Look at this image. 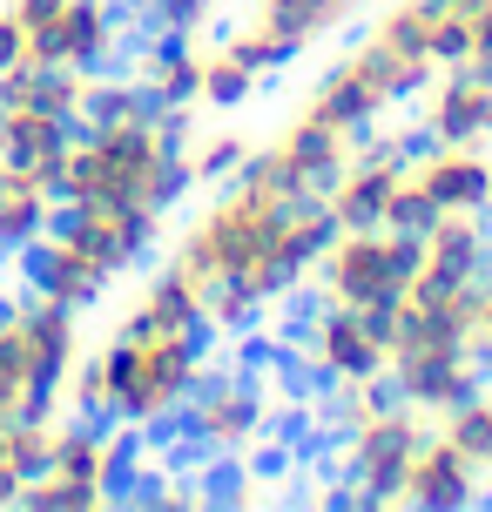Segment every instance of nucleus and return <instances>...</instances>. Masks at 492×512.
Here are the masks:
<instances>
[{
  "label": "nucleus",
  "instance_id": "b1692460",
  "mask_svg": "<svg viewBox=\"0 0 492 512\" xmlns=\"http://www.w3.org/2000/svg\"><path fill=\"white\" fill-rule=\"evenodd\" d=\"M54 209H61V196H54L48 182L0 162V256H21L54 223Z\"/></svg>",
  "mask_w": 492,
  "mask_h": 512
},
{
  "label": "nucleus",
  "instance_id": "1a4fd4ad",
  "mask_svg": "<svg viewBox=\"0 0 492 512\" xmlns=\"http://www.w3.org/2000/svg\"><path fill=\"white\" fill-rule=\"evenodd\" d=\"M182 438L203 459H250L270 438V391L250 371H216L209 364L196 398L182 405Z\"/></svg>",
  "mask_w": 492,
  "mask_h": 512
},
{
  "label": "nucleus",
  "instance_id": "c756f323",
  "mask_svg": "<svg viewBox=\"0 0 492 512\" xmlns=\"http://www.w3.org/2000/svg\"><path fill=\"white\" fill-rule=\"evenodd\" d=\"M250 135H236V128H209V135H189L182 155H189V176L196 182H230L243 162H250Z\"/></svg>",
  "mask_w": 492,
  "mask_h": 512
},
{
  "label": "nucleus",
  "instance_id": "7ed1b4c3",
  "mask_svg": "<svg viewBox=\"0 0 492 512\" xmlns=\"http://www.w3.org/2000/svg\"><path fill=\"white\" fill-rule=\"evenodd\" d=\"M108 364V418L129 432H162L176 425L182 405L196 398L209 371V331H122L102 344Z\"/></svg>",
  "mask_w": 492,
  "mask_h": 512
},
{
  "label": "nucleus",
  "instance_id": "4be33fe9",
  "mask_svg": "<svg viewBox=\"0 0 492 512\" xmlns=\"http://www.w3.org/2000/svg\"><path fill=\"white\" fill-rule=\"evenodd\" d=\"M135 88L156 108H196L203 95V41L196 34H149L135 54Z\"/></svg>",
  "mask_w": 492,
  "mask_h": 512
},
{
  "label": "nucleus",
  "instance_id": "aec40b11",
  "mask_svg": "<svg viewBox=\"0 0 492 512\" xmlns=\"http://www.w3.org/2000/svg\"><path fill=\"white\" fill-rule=\"evenodd\" d=\"M418 270L432 277H459V283H486V256H492V223L486 209H439V223L418 236Z\"/></svg>",
  "mask_w": 492,
  "mask_h": 512
},
{
  "label": "nucleus",
  "instance_id": "7c9ffc66",
  "mask_svg": "<svg viewBox=\"0 0 492 512\" xmlns=\"http://www.w3.org/2000/svg\"><path fill=\"white\" fill-rule=\"evenodd\" d=\"M149 95L135 88V75H88V102H81V128L88 122H135V115H149Z\"/></svg>",
  "mask_w": 492,
  "mask_h": 512
},
{
  "label": "nucleus",
  "instance_id": "f03ea898",
  "mask_svg": "<svg viewBox=\"0 0 492 512\" xmlns=\"http://www.w3.org/2000/svg\"><path fill=\"white\" fill-rule=\"evenodd\" d=\"M182 142H189V108H149L135 122H88L68 142L54 196L61 203H135L169 216L196 189Z\"/></svg>",
  "mask_w": 492,
  "mask_h": 512
},
{
  "label": "nucleus",
  "instance_id": "393cba45",
  "mask_svg": "<svg viewBox=\"0 0 492 512\" xmlns=\"http://www.w3.org/2000/svg\"><path fill=\"white\" fill-rule=\"evenodd\" d=\"M54 418H61V411H34V418H7V425H0V506H21L27 479L48 465Z\"/></svg>",
  "mask_w": 492,
  "mask_h": 512
},
{
  "label": "nucleus",
  "instance_id": "72a5a7b5",
  "mask_svg": "<svg viewBox=\"0 0 492 512\" xmlns=\"http://www.w3.org/2000/svg\"><path fill=\"white\" fill-rule=\"evenodd\" d=\"M61 7H68V0H7V14H14V21H21L27 48H34V41H41V34H48V27L61 21Z\"/></svg>",
  "mask_w": 492,
  "mask_h": 512
},
{
  "label": "nucleus",
  "instance_id": "c9c22d12",
  "mask_svg": "<svg viewBox=\"0 0 492 512\" xmlns=\"http://www.w3.org/2000/svg\"><path fill=\"white\" fill-rule=\"evenodd\" d=\"M432 7H466V14H472V7H479V0H432Z\"/></svg>",
  "mask_w": 492,
  "mask_h": 512
},
{
  "label": "nucleus",
  "instance_id": "5701e85b",
  "mask_svg": "<svg viewBox=\"0 0 492 512\" xmlns=\"http://www.w3.org/2000/svg\"><path fill=\"white\" fill-rule=\"evenodd\" d=\"M122 331H209L203 283L189 270H176V263H162L156 277L135 290V304L122 310Z\"/></svg>",
  "mask_w": 492,
  "mask_h": 512
},
{
  "label": "nucleus",
  "instance_id": "bb28decb",
  "mask_svg": "<svg viewBox=\"0 0 492 512\" xmlns=\"http://www.w3.org/2000/svg\"><path fill=\"white\" fill-rule=\"evenodd\" d=\"M257 68L243 61V54L230 48V41H216V48H203V95H196V108H216V115H236V108L257 95Z\"/></svg>",
  "mask_w": 492,
  "mask_h": 512
},
{
  "label": "nucleus",
  "instance_id": "dca6fc26",
  "mask_svg": "<svg viewBox=\"0 0 492 512\" xmlns=\"http://www.w3.org/2000/svg\"><path fill=\"white\" fill-rule=\"evenodd\" d=\"M405 176H412L439 209H492L486 142H425V155L405 162Z\"/></svg>",
  "mask_w": 492,
  "mask_h": 512
},
{
  "label": "nucleus",
  "instance_id": "ddd939ff",
  "mask_svg": "<svg viewBox=\"0 0 492 512\" xmlns=\"http://www.w3.org/2000/svg\"><path fill=\"white\" fill-rule=\"evenodd\" d=\"M115 54H122V14H115V0H68L61 21L27 48V61L75 68V75H102Z\"/></svg>",
  "mask_w": 492,
  "mask_h": 512
},
{
  "label": "nucleus",
  "instance_id": "f8f14e48",
  "mask_svg": "<svg viewBox=\"0 0 492 512\" xmlns=\"http://www.w3.org/2000/svg\"><path fill=\"white\" fill-rule=\"evenodd\" d=\"M54 230H68L108 277H122V270H135L142 256L156 250L162 216L156 209H135V203H61L54 209Z\"/></svg>",
  "mask_w": 492,
  "mask_h": 512
},
{
  "label": "nucleus",
  "instance_id": "f3484780",
  "mask_svg": "<svg viewBox=\"0 0 492 512\" xmlns=\"http://www.w3.org/2000/svg\"><path fill=\"white\" fill-rule=\"evenodd\" d=\"M425 142H492V75L486 68H439L425 88Z\"/></svg>",
  "mask_w": 492,
  "mask_h": 512
},
{
  "label": "nucleus",
  "instance_id": "412c9836",
  "mask_svg": "<svg viewBox=\"0 0 492 512\" xmlns=\"http://www.w3.org/2000/svg\"><path fill=\"white\" fill-rule=\"evenodd\" d=\"M34 411H61V391L41 384V371H34L21 297H0V425L7 418H34Z\"/></svg>",
  "mask_w": 492,
  "mask_h": 512
},
{
  "label": "nucleus",
  "instance_id": "9d476101",
  "mask_svg": "<svg viewBox=\"0 0 492 512\" xmlns=\"http://www.w3.org/2000/svg\"><path fill=\"white\" fill-rule=\"evenodd\" d=\"M391 310L398 304H371V310L317 304L311 324H304V371L317 384L385 378L391 371Z\"/></svg>",
  "mask_w": 492,
  "mask_h": 512
},
{
  "label": "nucleus",
  "instance_id": "c85d7f7f",
  "mask_svg": "<svg viewBox=\"0 0 492 512\" xmlns=\"http://www.w3.org/2000/svg\"><path fill=\"white\" fill-rule=\"evenodd\" d=\"M432 27H439L432 0H385L378 21H371V41H385L398 54H432Z\"/></svg>",
  "mask_w": 492,
  "mask_h": 512
},
{
  "label": "nucleus",
  "instance_id": "423d86ee",
  "mask_svg": "<svg viewBox=\"0 0 492 512\" xmlns=\"http://www.w3.org/2000/svg\"><path fill=\"white\" fill-rule=\"evenodd\" d=\"M418 236L371 223V230H337L331 250L317 256V304H344V310H371V304H398L418 277Z\"/></svg>",
  "mask_w": 492,
  "mask_h": 512
},
{
  "label": "nucleus",
  "instance_id": "f704fd0d",
  "mask_svg": "<svg viewBox=\"0 0 492 512\" xmlns=\"http://www.w3.org/2000/svg\"><path fill=\"white\" fill-rule=\"evenodd\" d=\"M21 61H27V34H21V21L0 7V75H7V68H21Z\"/></svg>",
  "mask_w": 492,
  "mask_h": 512
},
{
  "label": "nucleus",
  "instance_id": "9b49d317",
  "mask_svg": "<svg viewBox=\"0 0 492 512\" xmlns=\"http://www.w3.org/2000/svg\"><path fill=\"white\" fill-rule=\"evenodd\" d=\"M358 7H364V0H257L250 21L230 34V48L243 54L257 75H277V68H290L311 41L337 34Z\"/></svg>",
  "mask_w": 492,
  "mask_h": 512
},
{
  "label": "nucleus",
  "instance_id": "6ab92c4d",
  "mask_svg": "<svg viewBox=\"0 0 492 512\" xmlns=\"http://www.w3.org/2000/svg\"><path fill=\"white\" fill-rule=\"evenodd\" d=\"M68 142H75V122H61L48 108H27V102L0 108V162L7 169H27V176H41L54 189L61 162H68Z\"/></svg>",
  "mask_w": 492,
  "mask_h": 512
},
{
  "label": "nucleus",
  "instance_id": "a211bd4d",
  "mask_svg": "<svg viewBox=\"0 0 492 512\" xmlns=\"http://www.w3.org/2000/svg\"><path fill=\"white\" fill-rule=\"evenodd\" d=\"M486 364L472 358V351H439V358H398L391 364V384H398V398L425 418H445L452 405H466L472 391H486Z\"/></svg>",
  "mask_w": 492,
  "mask_h": 512
},
{
  "label": "nucleus",
  "instance_id": "2f4dec72",
  "mask_svg": "<svg viewBox=\"0 0 492 512\" xmlns=\"http://www.w3.org/2000/svg\"><path fill=\"white\" fill-rule=\"evenodd\" d=\"M209 14H216V0H142L149 34H196Z\"/></svg>",
  "mask_w": 492,
  "mask_h": 512
},
{
  "label": "nucleus",
  "instance_id": "473e14b6",
  "mask_svg": "<svg viewBox=\"0 0 492 512\" xmlns=\"http://www.w3.org/2000/svg\"><path fill=\"white\" fill-rule=\"evenodd\" d=\"M385 223H391V230H405V236H425L432 223H439V203L405 176V182H398V196H391V209H385Z\"/></svg>",
  "mask_w": 492,
  "mask_h": 512
},
{
  "label": "nucleus",
  "instance_id": "0eeeda50",
  "mask_svg": "<svg viewBox=\"0 0 492 512\" xmlns=\"http://www.w3.org/2000/svg\"><path fill=\"white\" fill-rule=\"evenodd\" d=\"M351 149H358L351 128H337V122H324V115H311V108H297L263 149H250V162H243L236 176L270 189V196H324V189L344 176Z\"/></svg>",
  "mask_w": 492,
  "mask_h": 512
},
{
  "label": "nucleus",
  "instance_id": "2eb2a0df",
  "mask_svg": "<svg viewBox=\"0 0 492 512\" xmlns=\"http://www.w3.org/2000/svg\"><path fill=\"white\" fill-rule=\"evenodd\" d=\"M486 499V472L452 445V438L432 425L412 452V472H405V499L398 506H425V512H459Z\"/></svg>",
  "mask_w": 492,
  "mask_h": 512
},
{
  "label": "nucleus",
  "instance_id": "a878e982",
  "mask_svg": "<svg viewBox=\"0 0 492 512\" xmlns=\"http://www.w3.org/2000/svg\"><path fill=\"white\" fill-rule=\"evenodd\" d=\"M391 405H398L391 371H385V378H344V384H324V398H317V425H324L331 438H344V432L371 425V418L391 411Z\"/></svg>",
  "mask_w": 492,
  "mask_h": 512
},
{
  "label": "nucleus",
  "instance_id": "cd10ccee",
  "mask_svg": "<svg viewBox=\"0 0 492 512\" xmlns=\"http://www.w3.org/2000/svg\"><path fill=\"white\" fill-rule=\"evenodd\" d=\"M432 425H439V432L452 438L479 472H486V499H492V384H486V391H472L466 405H452L445 418H432Z\"/></svg>",
  "mask_w": 492,
  "mask_h": 512
},
{
  "label": "nucleus",
  "instance_id": "f257e3e1",
  "mask_svg": "<svg viewBox=\"0 0 492 512\" xmlns=\"http://www.w3.org/2000/svg\"><path fill=\"white\" fill-rule=\"evenodd\" d=\"M337 216L324 196H270L257 182H216L189 223H182L169 263L203 283V297L216 283H230L243 297H257L263 310L284 304L290 290H304L317 270V256L331 250Z\"/></svg>",
  "mask_w": 492,
  "mask_h": 512
},
{
  "label": "nucleus",
  "instance_id": "6e6552de",
  "mask_svg": "<svg viewBox=\"0 0 492 512\" xmlns=\"http://www.w3.org/2000/svg\"><path fill=\"white\" fill-rule=\"evenodd\" d=\"M432 432V418L425 411H412L405 398L391 411H378L371 425H358V432H344L337 438V486H351V506H371V512H385L405 499V472H412V452H418V438Z\"/></svg>",
  "mask_w": 492,
  "mask_h": 512
},
{
  "label": "nucleus",
  "instance_id": "4468645a",
  "mask_svg": "<svg viewBox=\"0 0 492 512\" xmlns=\"http://www.w3.org/2000/svg\"><path fill=\"white\" fill-rule=\"evenodd\" d=\"M21 277H27L34 297H54V304H68V310H95V304H102V290L115 283L102 263L75 243V236L54 230V223L21 250Z\"/></svg>",
  "mask_w": 492,
  "mask_h": 512
},
{
  "label": "nucleus",
  "instance_id": "39448f33",
  "mask_svg": "<svg viewBox=\"0 0 492 512\" xmlns=\"http://www.w3.org/2000/svg\"><path fill=\"white\" fill-rule=\"evenodd\" d=\"M432 75H439L432 54H398V48H385V41L364 34V48H351L344 61H331V68L317 75L304 108L324 115V122H337V128H351V135H364L371 122H385L398 102L425 95Z\"/></svg>",
  "mask_w": 492,
  "mask_h": 512
},
{
  "label": "nucleus",
  "instance_id": "20e7f679",
  "mask_svg": "<svg viewBox=\"0 0 492 512\" xmlns=\"http://www.w3.org/2000/svg\"><path fill=\"white\" fill-rule=\"evenodd\" d=\"M135 459H142V432L115 425V418H54L48 465L27 479L21 506L34 512H102L115 499H129Z\"/></svg>",
  "mask_w": 492,
  "mask_h": 512
}]
</instances>
